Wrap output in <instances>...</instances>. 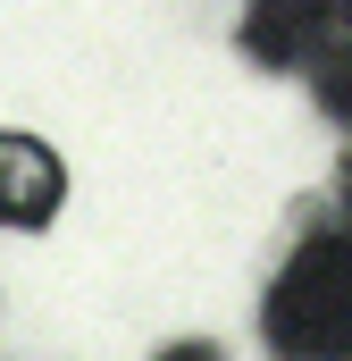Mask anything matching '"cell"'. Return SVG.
Listing matches in <instances>:
<instances>
[{
    "label": "cell",
    "instance_id": "3",
    "mask_svg": "<svg viewBox=\"0 0 352 361\" xmlns=\"http://www.w3.org/2000/svg\"><path fill=\"white\" fill-rule=\"evenodd\" d=\"M336 51V8H252V51L260 59H302V51Z\"/></svg>",
    "mask_w": 352,
    "mask_h": 361
},
{
    "label": "cell",
    "instance_id": "2",
    "mask_svg": "<svg viewBox=\"0 0 352 361\" xmlns=\"http://www.w3.org/2000/svg\"><path fill=\"white\" fill-rule=\"evenodd\" d=\"M59 210V160L34 135H0V227H42Z\"/></svg>",
    "mask_w": 352,
    "mask_h": 361
},
{
    "label": "cell",
    "instance_id": "6",
    "mask_svg": "<svg viewBox=\"0 0 352 361\" xmlns=\"http://www.w3.org/2000/svg\"><path fill=\"white\" fill-rule=\"evenodd\" d=\"M344 210H352V185H344Z\"/></svg>",
    "mask_w": 352,
    "mask_h": 361
},
{
    "label": "cell",
    "instance_id": "5",
    "mask_svg": "<svg viewBox=\"0 0 352 361\" xmlns=\"http://www.w3.org/2000/svg\"><path fill=\"white\" fill-rule=\"evenodd\" d=\"M168 361H218V353H168Z\"/></svg>",
    "mask_w": 352,
    "mask_h": 361
},
{
    "label": "cell",
    "instance_id": "4",
    "mask_svg": "<svg viewBox=\"0 0 352 361\" xmlns=\"http://www.w3.org/2000/svg\"><path fill=\"white\" fill-rule=\"evenodd\" d=\"M319 101H327L336 118H352V34L327 51V59H319Z\"/></svg>",
    "mask_w": 352,
    "mask_h": 361
},
{
    "label": "cell",
    "instance_id": "1",
    "mask_svg": "<svg viewBox=\"0 0 352 361\" xmlns=\"http://www.w3.org/2000/svg\"><path fill=\"white\" fill-rule=\"evenodd\" d=\"M268 345L285 361L352 353V235H310L268 286Z\"/></svg>",
    "mask_w": 352,
    "mask_h": 361
}]
</instances>
